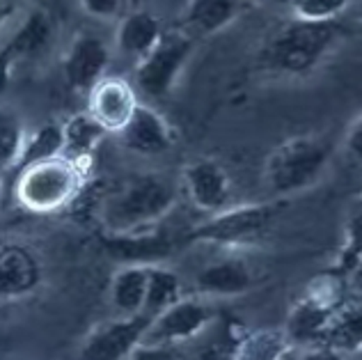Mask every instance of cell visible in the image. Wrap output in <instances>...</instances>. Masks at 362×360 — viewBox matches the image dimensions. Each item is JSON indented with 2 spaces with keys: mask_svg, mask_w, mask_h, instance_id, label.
<instances>
[{
  "mask_svg": "<svg viewBox=\"0 0 362 360\" xmlns=\"http://www.w3.org/2000/svg\"><path fill=\"white\" fill-rule=\"evenodd\" d=\"M14 14V5L9 3H0V30H3V25L9 21V16Z\"/></svg>",
  "mask_w": 362,
  "mask_h": 360,
  "instance_id": "31",
  "label": "cell"
},
{
  "mask_svg": "<svg viewBox=\"0 0 362 360\" xmlns=\"http://www.w3.org/2000/svg\"><path fill=\"white\" fill-rule=\"evenodd\" d=\"M42 285V264L18 243L0 245V301H18Z\"/></svg>",
  "mask_w": 362,
  "mask_h": 360,
  "instance_id": "14",
  "label": "cell"
},
{
  "mask_svg": "<svg viewBox=\"0 0 362 360\" xmlns=\"http://www.w3.org/2000/svg\"><path fill=\"white\" fill-rule=\"evenodd\" d=\"M360 18H362V5H360Z\"/></svg>",
  "mask_w": 362,
  "mask_h": 360,
  "instance_id": "34",
  "label": "cell"
},
{
  "mask_svg": "<svg viewBox=\"0 0 362 360\" xmlns=\"http://www.w3.org/2000/svg\"><path fill=\"white\" fill-rule=\"evenodd\" d=\"M163 33V23L151 9H129L117 21L115 49L138 64L160 42Z\"/></svg>",
  "mask_w": 362,
  "mask_h": 360,
  "instance_id": "15",
  "label": "cell"
},
{
  "mask_svg": "<svg viewBox=\"0 0 362 360\" xmlns=\"http://www.w3.org/2000/svg\"><path fill=\"white\" fill-rule=\"evenodd\" d=\"M193 49L195 40L188 30H165L160 42L136 64V88L149 99H165L173 94Z\"/></svg>",
  "mask_w": 362,
  "mask_h": 360,
  "instance_id": "6",
  "label": "cell"
},
{
  "mask_svg": "<svg viewBox=\"0 0 362 360\" xmlns=\"http://www.w3.org/2000/svg\"><path fill=\"white\" fill-rule=\"evenodd\" d=\"M214 321V308L202 296H184L160 315L151 319V326L142 342L179 347L197 337Z\"/></svg>",
  "mask_w": 362,
  "mask_h": 360,
  "instance_id": "8",
  "label": "cell"
},
{
  "mask_svg": "<svg viewBox=\"0 0 362 360\" xmlns=\"http://www.w3.org/2000/svg\"><path fill=\"white\" fill-rule=\"evenodd\" d=\"M51 40H53L51 16L42 12V9H33L21 21V25L12 33V37H9L3 49L16 64L18 60H28L40 55L51 44Z\"/></svg>",
  "mask_w": 362,
  "mask_h": 360,
  "instance_id": "19",
  "label": "cell"
},
{
  "mask_svg": "<svg viewBox=\"0 0 362 360\" xmlns=\"http://www.w3.org/2000/svg\"><path fill=\"white\" fill-rule=\"evenodd\" d=\"M117 136L124 147L138 154H160L173 145V129L163 115L147 103H140L129 124Z\"/></svg>",
  "mask_w": 362,
  "mask_h": 360,
  "instance_id": "16",
  "label": "cell"
},
{
  "mask_svg": "<svg viewBox=\"0 0 362 360\" xmlns=\"http://www.w3.org/2000/svg\"><path fill=\"white\" fill-rule=\"evenodd\" d=\"M298 360H344V356L328 347H310L298 349Z\"/></svg>",
  "mask_w": 362,
  "mask_h": 360,
  "instance_id": "30",
  "label": "cell"
},
{
  "mask_svg": "<svg viewBox=\"0 0 362 360\" xmlns=\"http://www.w3.org/2000/svg\"><path fill=\"white\" fill-rule=\"evenodd\" d=\"M28 131L21 115L12 106H0V170L7 173L16 166L25 145Z\"/></svg>",
  "mask_w": 362,
  "mask_h": 360,
  "instance_id": "25",
  "label": "cell"
},
{
  "mask_svg": "<svg viewBox=\"0 0 362 360\" xmlns=\"http://www.w3.org/2000/svg\"><path fill=\"white\" fill-rule=\"evenodd\" d=\"M275 221L271 204H239L209 216L186 234L188 243L218 245V248H245L262 241Z\"/></svg>",
  "mask_w": 362,
  "mask_h": 360,
  "instance_id": "5",
  "label": "cell"
},
{
  "mask_svg": "<svg viewBox=\"0 0 362 360\" xmlns=\"http://www.w3.org/2000/svg\"><path fill=\"white\" fill-rule=\"evenodd\" d=\"M149 326V315L117 317L103 321L83 339L81 360H129L133 349L142 344Z\"/></svg>",
  "mask_w": 362,
  "mask_h": 360,
  "instance_id": "9",
  "label": "cell"
},
{
  "mask_svg": "<svg viewBox=\"0 0 362 360\" xmlns=\"http://www.w3.org/2000/svg\"><path fill=\"white\" fill-rule=\"evenodd\" d=\"M184 298V285L181 278L173 269L163 264H151L149 267V282H147V298H145V315L154 319L177 301Z\"/></svg>",
  "mask_w": 362,
  "mask_h": 360,
  "instance_id": "24",
  "label": "cell"
},
{
  "mask_svg": "<svg viewBox=\"0 0 362 360\" xmlns=\"http://www.w3.org/2000/svg\"><path fill=\"white\" fill-rule=\"evenodd\" d=\"M110 58V46L103 37L94 33H83L74 37V42L69 44L62 60V74L66 85L74 92L90 94L94 85L108 76Z\"/></svg>",
  "mask_w": 362,
  "mask_h": 360,
  "instance_id": "10",
  "label": "cell"
},
{
  "mask_svg": "<svg viewBox=\"0 0 362 360\" xmlns=\"http://www.w3.org/2000/svg\"><path fill=\"white\" fill-rule=\"evenodd\" d=\"M129 360H184L179 347H165V344H138L133 349Z\"/></svg>",
  "mask_w": 362,
  "mask_h": 360,
  "instance_id": "28",
  "label": "cell"
},
{
  "mask_svg": "<svg viewBox=\"0 0 362 360\" xmlns=\"http://www.w3.org/2000/svg\"><path fill=\"white\" fill-rule=\"evenodd\" d=\"M341 303L344 301H339L332 285L312 287L308 291V296H303L296 306L291 308L287 324L282 328L284 335L289 339V344L293 349L319 347L332 315H335Z\"/></svg>",
  "mask_w": 362,
  "mask_h": 360,
  "instance_id": "7",
  "label": "cell"
},
{
  "mask_svg": "<svg viewBox=\"0 0 362 360\" xmlns=\"http://www.w3.org/2000/svg\"><path fill=\"white\" fill-rule=\"evenodd\" d=\"M85 170L66 158H53L33 166L14 177V195L33 214L60 211L81 191Z\"/></svg>",
  "mask_w": 362,
  "mask_h": 360,
  "instance_id": "4",
  "label": "cell"
},
{
  "mask_svg": "<svg viewBox=\"0 0 362 360\" xmlns=\"http://www.w3.org/2000/svg\"><path fill=\"white\" fill-rule=\"evenodd\" d=\"M3 177H5V173H3V170H0V186H3Z\"/></svg>",
  "mask_w": 362,
  "mask_h": 360,
  "instance_id": "33",
  "label": "cell"
},
{
  "mask_svg": "<svg viewBox=\"0 0 362 360\" xmlns=\"http://www.w3.org/2000/svg\"><path fill=\"white\" fill-rule=\"evenodd\" d=\"M346 149L351 156H356L362 161V115L351 124L349 134H346Z\"/></svg>",
  "mask_w": 362,
  "mask_h": 360,
  "instance_id": "29",
  "label": "cell"
},
{
  "mask_svg": "<svg viewBox=\"0 0 362 360\" xmlns=\"http://www.w3.org/2000/svg\"><path fill=\"white\" fill-rule=\"evenodd\" d=\"M341 28L337 21L308 23L291 18L278 28L259 51V67L273 76L300 79L326 62L339 44Z\"/></svg>",
  "mask_w": 362,
  "mask_h": 360,
  "instance_id": "1",
  "label": "cell"
},
{
  "mask_svg": "<svg viewBox=\"0 0 362 360\" xmlns=\"http://www.w3.org/2000/svg\"><path fill=\"white\" fill-rule=\"evenodd\" d=\"M291 349L282 328H259L241 337L232 360H282Z\"/></svg>",
  "mask_w": 362,
  "mask_h": 360,
  "instance_id": "23",
  "label": "cell"
},
{
  "mask_svg": "<svg viewBox=\"0 0 362 360\" xmlns=\"http://www.w3.org/2000/svg\"><path fill=\"white\" fill-rule=\"evenodd\" d=\"M319 347L335 349L339 354L362 352V301L341 303L332 315Z\"/></svg>",
  "mask_w": 362,
  "mask_h": 360,
  "instance_id": "21",
  "label": "cell"
},
{
  "mask_svg": "<svg viewBox=\"0 0 362 360\" xmlns=\"http://www.w3.org/2000/svg\"><path fill=\"white\" fill-rule=\"evenodd\" d=\"M177 202L175 186L158 175L129 179L101 202L99 218L110 236L147 234L173 211Z\"/></svg>",
  "mask_w": 362,
  "mask_h": 360,
  "instance_id": "2",
  "label": "cell"
},
{
  "mask_svg": "<svg viewBox=\"0 0 362 360\" xmlns=\"http://www.w3.org/2000/svg\"><path fill=\"white\" fill-rule=\"evenodd\" d=\"M282 360H298V349H291V352L284 356Z\"/></svg>",
  "mask_w": 362,
  "mask_h": 360,
  "instance_id": "32",
  "label": "cell"
},
{
  "mask_svg": "<svg viewBox=\"0 0 362 360\" xmlns=\"http://www.w3.org/2000/svg\"><path fill=\"white\" fill-rule=\"evenodd\" d=\"M184 188L193 207L209 216L232 207V179L214 158H197L184 168Z\"/></svg>",
  "mask_w": 362,
  "mask_h": 360,
  "instance_id": "12",
  "label": "cell"
},
{
  "mask_svg": "<svg viewBox=\"0 0 362 360\" xmlns=\"http://www.w3.org/2000/svg\"><path fill=\"white\" fill-rule=\"evenodd\" d=\"M257 285V278L243 257L225 255L209 262L195 276V291L202 298H232L250 291Z\"/></svg>",
  "mask_w": 362,
  "mask_h": 360,
  "instance_id": "13",
  "label": "cell"
},
{
  "mask_svg": "<svg viewBox=\"0 0 362 360\" xmlns=\"http://www.w3.org/2000/svg\"><path fill=\"white\" fill-rule=\"evenodd\" d=\"M349 5V0H298L291 3V18L308 23H330L337 21Z\"/></svg>",
  "mask_w": 362,
  "mask_h": 360,
  "instance_id": "26",
  "label": "cell"
},
{
  "mask_svg": "<svg viewBox=\"0 0 362 360\" xmlns=\"http://www.w3.org/2000/svg\"><path fill=\"white\" fill-rule=\"evenodd\" d=\"M147 282H149V267L124 264L122 269L115 271V276L110 280V303L117 310L119 317L145 315Z\"/></svg>",
  "mask_w": 362,
  "mask_h": 360,
  "instance_id": "18",
  "label": "cell"
},
{
  "mask_svg": "<svg viewBox=\"0 0 362 360\" xmlns=\"http://www.w3.org/2000/svg\"><path fill=\"white\" fill-rule=\"evenodd\" d=\"M136 85L119 79V76H106L97 83L88 94V115L106 131V134H119L129 124L133 112L140 106Z\"/></svg>",
  "mask_w": 362,
  "mask_h": 360,
  "instance_id": "11",
  "label": "cell"
},
{
  "mask_svg": "<svg viewBox=\"0 0 362 360\" xmlns=\"http://www.w3.org/2000/svg\"><path fill=\"white\" fill-rule=\"evenodd\" d=\"M330 151L314 136H293L275 147L264 166L266 186L278 195L300 193L321 179Z\"/></svg>",
  "mask_w": 362,
  "mask_h": 360,
  "instance_id": "3",
  "label": "cell"
},
{
  "mask_svg": "<svg viewBox=\"0 0 362 360\" xmlns=\"http://www.w3.org/2000/svg\"><path fill=\"white\" fill-rule=\"evenodd\" d=\"M247 9H250V3H241V0H193L186 5V30L197 35H216L232 25Z\"/></svg>",
  "mask_w": 362,
  "mask_h": 360,
  "instance_id": "17",
  "label": "cell"
},
{
  "mask_svg": "<svg viewBox=\"0 0 362 360\" xmlns=\"http://www.w3.org/2000/svg\"><path fill=\"white\" fill-rule=\"evenodd\" d=\"M60 156H62V124L51 122V124H44L40 129H35L33 134H28L21 156H18L12 173L16 177L28 168L46 163V161H53Z\"/></svg>",
  "mask_w": 362,
  "mask_h": 360,
  "instance_id": "22",
  "label": "cell"
},
{
  "mask_svg": "<svg viewBox=\"0 0 362 360\" xmlns=\"http://www.w3.org/2000/svg\"><path fill=\"white\" fill-rule=\"evenodd\" d=\"M103 136H106V131L88 112H78V115L69 117L62 124V158L85 170Z\"/></svg>",
  "mask_w": 362,
  "mask_h": 360,
  "instance_id": "20",
  "label": "cell"
},
{
  "mask_svg": "<svg viewBox=\"0 0 362 360\" xmlns=\"http://www.w3.org/2000/svg\"><path fill=\"white\" fill-rule=\"evenodd\" d=\"M124 5L127 3L122 0H83L81 9L97 21H112V18L124 16Z\"/></svg>",
  "mask_w": 362,
  "mask_h": 360,
  "instance_id": "27",
  "label": "cell"
}]
</instances>
